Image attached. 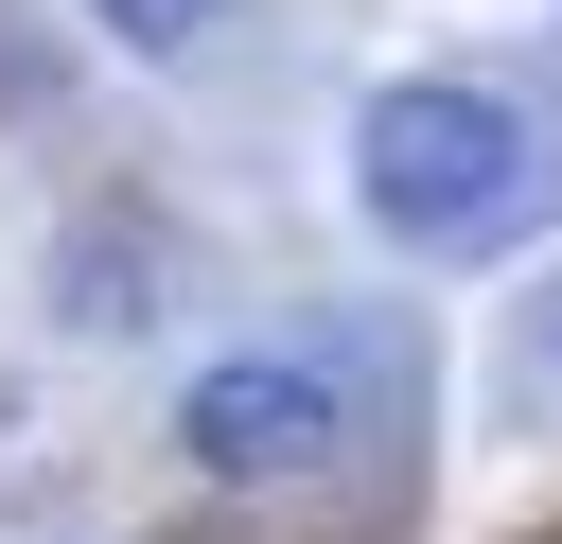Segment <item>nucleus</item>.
<instances>
[{
    "instance_id": "nucleus-1",
    "label": "nucleus",
    "mask_w": 562,
    "mask_h": 544,
    "mask_svg": "<svg viewBox=\"0 0 562 544\" xmlns=\"http://www.w3.org/2000/svg\"><path fill=\"white\" fill-rule=\"evenodd\" d=\"M527 175H544V140H527L474 70H404V88H369V123H351V193H369L386 246H492V228L527 211Z\"/></svg>"
},
{
    "instance_id": "nucleus-2",
    "label": "nucleus",
    "mask_w": 562,
    "mask_h": 544,
    "mask_svg": "<svg viewBox=\"0 0 562 544\" xmlns=\"http://www.w3.org/2000/svg\"><path fill=\"white\" fill-rule=\"evenodd\" d=\"M351 404H369V369H351L334 333H299V351H228V369H193L176 456L228 474V491H281V474H334V456H351Z\"/></svg>"
},
{
    "instance_id": "nucleus-3",
    "label": "nucleus",
    "mask_w": 562,
    "mask_h": 544,
    "mask_svg": "<svg viewBox=\"0 0 562 544\" xmlns=\"http://www.w3.org/2000/svg\"><path fill=\"white\" fill-rule=\"evenodd\" d=\"M211 0H105V35H193Z\"/></svg>"
}]
</instances>
